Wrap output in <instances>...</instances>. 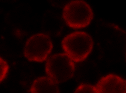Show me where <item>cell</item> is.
<instances>
[{
  "mask_svg": "<svg viewBox=\"0 0 126 93\" xmlns=\"http://www.w3.org/2000/svg\"><path fill=\"white\" fill-rule=\"evenodd\" d=\"M100 53L110 62H117L126 54V31L112 23L100 21L96 28Z\"/></svg>",
  "mask_w": 126,
  "mask_h": 93,
  "instance_id": "6da1fadb",
  "label": "cell"
},
{
  "mask_svg": "<svg viewBox=\"0 0 126 93\" xmlns=\"http://www.w3.org/2000/svg\"><path fill=\"white\" fill-rule=\"evenodd\" d=\"M53 47L50 36L44 33H37L26 41L23 53L29 61L42 62L47 59Z\"/></svg>",
  "mask_w": 126,
  "mask_h": 93,
  "instance_id": "5b68a950",
  "label": "cell"
},
{
  "mask_svg": "<svg viewBox=\"0 0 126 93\" xmlns=\"http://www.w3.org/2000/svg\"><path fill=\"white\" fill-rule=\"evenodd\" d=\"M21 33L15 31L9 36L4 37L2 42L3 49L11 56H19L22 53L24 49L21 42Z\"/></svg>",
  "mask_w": 126,
  "mask_h": 93,
  "instance_id": "30bf717a",
  "label": "cell"
},
{
  "mask_svg": "<svg viewBox=\"0 0 126 93\" xmlns=\"http://www.w3.org/2000/svg\"><path fill=\"white\" fill-rule=\"evenodd\" d=\"M98 93H126V80L114 74L100 78L95 86Z\"/></svg>",
  "mask_w": 126,
  "mask_h": 93,
  "instance_id": "ba28073f",
  "label": "cell"
},
{
  "mask_svg": "<svg viewBox=\"0 0 126 93\" xmlns=\"http://www.w3.org/2000/svg\"></svg>",
  "mask_w": 126,
  "mask_h": 93,
  "instance_id": "9a60e30c",
  "label": "cell"
},
{
  "mask_svg": "<svg viewBox=\"0 0 126 93\" xmlns=\"http://www.w3.org/2000/svg\"><path fill=\"white\" fill-rule=\"evenodd\" d=\"M64 23L63 19L51 10H46L43 15L41 22L42 30L49 36H59L63 30Z\"/></svg>",
  "mask_w": 126,
  "mask_h": 93,
  "instance_id": "9c48e42d",
  "label": "cell"
},
{
  "mask_svg": "<svg viewBox=\"0 0 126 93\" xmlns=\"http://www.w3.org/2000/svg\"><path fill=\"white\" fill-rule=\"evenodd\" d=\"M90 6L82 0H73L68 3L63 10V18L69 27L81 29L87 26L93 19Z\"/></svg>",
  "mask_w": 126,
  "mask_h": 93,
  "instance_id": "3957f363",
  "label": "cell"
},
{
  "mask_svg": "<svg viewBox=\"0 0 126 93\" xmlns=\"http://www.w3.org/2000/svg\"><path fill=\"white\" fill-rule=\"evenodd\" d=\"M65 53L73 62L78 63L85 60L93 48L92 38L87 33L78 31L66 36L62 41Z\"/></svg>",
  "mask_w": 126,
  "mask_h": 93,
  "instance_id": "7a4b0ae2",
  "label": "cell"
},
{
  "mask_svg": "<svg viewBox=\"0 0 126 93\" xmlns=\"http://www.w3.org/2000/svg\"><path fill=\"white\" fill-rule=\"evenodd\" d=\"M32 12L28 7L18 6L11 10L6 16V20L8 24L15 31L22 33L27 30L32 20Z\"/></svg>",
  "mask_w": 126,
  "mask_h": 93,
  "instance_id": "52a82bcc",
  "label": "cell"
},
{
  "mask_svg": "<svg viewBox=\"0 0 126 93\" xmlns=\"http://www.w3.org/2000/svg\"><path fill=\"white\" fill-rule=\"evenodd\" d=\"M0 82L4 80L7 76L9 67L8 63L4 59L0 58Z\"/></svg>",
  "mask_w": 126,
  "mask_h": 93,
  "instance_id": "4fadbf2b",
  "label": "cell"
},
{
  "mask_svg": "<svg viewBox=\"0 0 126 93\" xmlns=\"http://www.w3.org/2000/svg\"><path fill=\"white\" fill-rule=\"evenodd\" d=\"M31 93H60L57 83L48 77L37 78L32 83Z\"/></svg>",
  "mask_w": 126,
  "mask_h": 93,
  "instance_id": "8fae6325",
  "label": "cell"
},
{
  "mask_svg": "<svg viewBox=\"0 0 126 93\" xmlns=\"http://www.w3.org/2000/svg\"><path fill=\"white\" fill-rule=\"evenodd\" d=\"M75 65L66 53H58L47 59L46 72L56 83H64L74 76Z\"/></svg>",
  "mask_w": 126,
  "mask_h": 93,
  "instance_id": "277c9868",
  "label": "cell"
},
{
  "mask_svg": "<svg viewBox=\"0 0 126 93\" xmlns=\"http://www.w3.org/2000/svg\"></svg>",
  "mask_w": 126,
  "mask_h": 93,
  "instance_id": "5bb4252c",
  "label": "cell"
},
{
  "mask_svg": "<svg viewBox=\"0 0 126 93\" xmlns=\"http://www.w3.org/2000/svg\"><path fill=\"white\" fill-rule=\"evenodd\" d=\"M74 93H98L95 86L90 84H80Z\"/></svg>",
  "mask_w": 126,
  "mask_h": 93,
  "instance_id": "7c38bea8",
  "label": "cell"
},
{
  "mask_svg": "<svg viewBox=\"0 0 126 93\" xmlns=\"http://www.w3.org/2000/svg\"><path fill=\"white\" fill-rule=\"evenodd\" d=\"M74 76L76 81L80 84L93 85L100 79V71L94 62L85 60L75 65Z\"/></svg>",
  "mask_w": 126,
  "mask_h": 93,
  "instance_id": "8992f818",
  "label": "cell"
}]
</instances>
